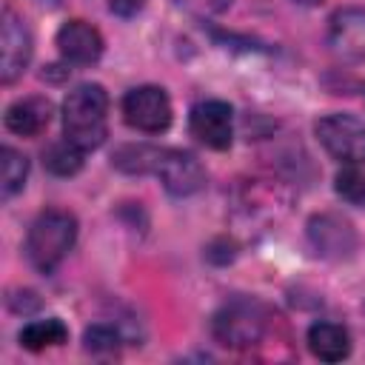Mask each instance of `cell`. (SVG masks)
Here are the masks:
<instances>
[{"label": "cell", "mask_w": 365, "mask_h": 365, "mask_svg": "<svg viewBox=\"0 0 365 365\" xmlns=\"http://www.w3.org/2000/svg\"><path fill=\"white\" fill-rule=\"evenodd\" d=\"M317 140L339 163H365V123L351 114H328L314 125Z\"/></svg>", "instance_id": "3"}, {"label": "cell", "mask_w": 365, "mask_h": 365, "mask_svg": "<svg viewBox=\"0 0 365 365\" xmlns=\"http://www.w3.org/2000/svg\"><path fill=\"white\" fill-rule=\"evenodd\" d=\"M74 240H77V220L68 211L48 208L29 228L26 257L37 271L51 274L74 248Z\"/></svg>", "instance_id": "2"}, {"label": "cell", "mask_w": 365, "mask_h": 365, "mask_svg": "<svg viewBox=\"0 0 365 365\" xmlns=\"http://www.w3.org/2000/svg\"><path fill=\"white\" fill-rule=\"evenodd\" d=\"M297 3H302V6H317V3H322V0H297Z\"/></svg>", "instance_id": "20"}, {"label": "cell", "mask_w": 365, "mask_h": 365, "mask_svg": "<svg viewBox=\"0 0 365 365\" xmlns=\"http://www.w3.org/2000/svg\"><path fill=\"white\" fill-rule=\"evenodd\" d=\"M151 171L160 177L165 191H171L177 197L197 194L205 185V168L200 165V160L180 148H157Z\"/></svg>", "instance_id": "5"}, {"label": "cell", "mask_w": 365, "mask_h": 365, "mask_svg": "<svg viewBox=\"0 0 365 365\" xmlns=\"http://www.w3.org/2000/svg\"><path fill=\"white\" fill-rule=\"evenodd\" d=\"M51 123V103L46 97H20L6 108V128L20 137H37Z\"/></svg>", "instance_id": "12"}, {"label": "cell", "mask_w": 365, "mask_h": 365, "mask_svg": "<svg viewBox=\"0 0 365 365\" xmlns=\"http://www.w3.org/2000/svg\"><path fill=\"white\" fill-rule=\"evenodd\" d=\"M188 125H191V134L208 145V148H228L231 145V137H234V114H231V106L222 103V100H202L191 108V117H188Z\"/></svg>", "instance_id": "8"}, {"label": "cell", "mask_w": 365, "mask_h": 365, "mask_svg": "<svg viewBox=\"0 0 365 365\" xmlns=\"http://www.w3.org/2000/svg\"><path fill=\"white\" fill-rule=\"evenodd\" d=\"M328 43L348 60H365V9L351 6L334 11L328 23Z\"/></svg>", "instance_id": "9"}, {"label": "cell", "mask_w": 365, "mask_h": 365, "mask_svg": "<svg viewBox=\"0 0 365 365\" xmlns=\"http://www.w3.org/2000/svg\"><path fill=\"white\" fill-rule=\"evenodd\" d=\"M336 194L345 202L365 208V174L356 171V168H342L336 174Z\"/></svg>", "instance_id": "17"}, {"label": "cell", "mask_w": 365, "mask_h": 365, "mask_svg": "<svg viewBox=\"0 0 365 365\" xmlns=\"http://www.w3.org/2000/svg\"><path fill=\"white\" fill-rule=\"evenodd\" d=\"M108 117V94L97 83H83L63 103V134L83 151L103 145Z\"/></svg>", "instance_id": "1"}, {"label": "cell", "mask_w": 365, "mask_h": 365, "mask_svg": "<svg viewBox=\"0 0 365 365\" xmlns=\"http://www.w3.org/2000/svg\"><path fill=\"white\" fill-rule=\"evenodd\" d=\"M83 154L86 151L80 145H74L71 140H60L43 151V165L57 177H71L83 168Z\"/></svg>", "instance_id": "15"}, {"label": "cell", "mask_w": 365, "mask_h": 365, "mask_svg": "<svg viewBox=\"0 0 365 365\" xmlns=\"http://www.w3.org/2000/svg\"><path fill=\"white\" fill-rule=\"evenodd\" d=\"M214 336L228 348H248L262 336V314L257 305L234 299L214 317Z\"/></svg>", "instance_id": "7"}, {"label": "cell", "mask_w": 365, "mask_h": 365, "mask_svg": "<svg viewBox=\"0 0 365 365\" xmlns=\"http://www.w3.org/2000/svg\"><path fill=\"white\" fill-rule=\"evenodd\" d=\"M145 0H108V9L120 17H134L140 9H143Z\"/></svg>", "instance_id": "19"}, {"label": "cell", "mask_w": 365, "mask_h": 365, "mask_svg": "<svg viewBox=\"0 0 365 365\" xmlns=\"http://www.w3.org/2000/svg\"><path fill=\"white\" fill-rule=\"evenodd\" d=\"M308 237H311L314 248L322 257H348L356 245V237H354L351 225L339 217H331V214L314 217L308 222Z\"/></svg>", "instance_id": "11"}, {"label": "cell", "mask_w": 365, "mask_h": 365, "mask_svg": "<svg viewBox=\"0 0 365 365\" xmlns=\"http://www.w3.org/2000/svg\"><path fill=\"white\" fill-rule=\"evenodd\" d=\"M31 60V34L26 20L6 6L0 17V77L3 83H14Z\"/></svg>", "instance_id": "6"}, {"label": "cell", "mask_w": 365, "mask_h": 365, "mask_svg": "<svg viewBox=\"0 0 365 365\" xmlns=\"http://www.w3.org/2000/svg\"><path fill=\"white\" fill-rule=\"evenodd\" d=\"M26 177H29V160L20 151H14L11 145H6L0 151V194H3V200H11L26 185Z\"/></svg>", "instance_id": "16"}, {"label": "cell", "mask_w": 365, "mask_h": 365, "mask_svg": "<svg viewBox=\"0 0 365 365\" xmlns=\"http://www.w3.org/2000/svg\"><path fill=\"white\" fill-rule=\"evenodd\" d=\"M308 348L322 362H339L351 354V336L336 322H314L308 328Z\"/></svg>", "instance_id": "13"}, {"label": "cell", "mask_w": 365, "mask_h": 365, "mask_svg": "<svg viewBox=\"0 0 365 365\" xmlns=\"http://www.w3.org/2000/svg\"><path fill=\"white\" fill-rule=\"evenodd\" d=\"M123 117L137 131L160 134L171 125V100L160 86H137L123 97Z\"/></svg>", "instance_id": "4"}, {"label": "cell", "mask_w": 365, "mask_h": 365, "mask_svg": "<svg viewBox=\"0 0 365 365\" xmlns=\"http://www.w3.org/2000/svg\"><path fill=\"white\" fill-rule=\"evenodd\" d=\"M83 339H86L88 351H114L117 342H120V334L114 328H108V325H91Z\"/></svg>", "instance_id": "18"}, {"label": "cell", "mask_w": 365, "mask_h": 365, "mask_svg": "<svg viewBox=\"0 0 365 365\" xmlns=\"http://www.w3.org/2000/svg\"><path fill=\"white\" fill-rule=\"evenodd\" d=\"M68 339V328L60 319H34L20 331V345L29 351H43L51 345H63Z\"/></svg>", "instance_id": "14"}, {"label": "cell", "mask_w": 365, "mask_h": 365, "mask_svg": "<svg viewBox=\"0 0 365 365\" xmlns=\"http://www.w3.org/2000/svg\"><path fill=\"white\" fill-rule=\"evenodd\" d=\"M57 48L68 63L88 66L103 54V34L86 20H68L57 31Z\"/></svg>", "instance_id": "10"}]
</instances>
